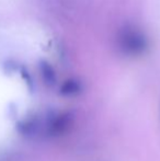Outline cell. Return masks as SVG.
<instances>
[{
	"label": "cell",
	"mask_w": 160,
	"mask_h": 161,
	"mask_svg": "<svg viewBox=\"0 0 160 161\" xmlns=\"http://www.w3.org/2000/svg\"><path fill=\"white\" fill-rule=\"evenodd\" d=\"M14 111V105L11 102L7 103L0 102V144L3 142L12 127L13 122L17 116V112Z\"/></svg>",
	"instance_id": "cell-2"
},
{
	"label": "cell",
	"mask_w": 160,
	"mask_h": 161,
	"mask_svg": "<svg viewBox=\"0 0 160 161\" xmlns=\"http://www.w3.org/2000/svg\"><path fill=\"white\" fill-rule=\"evenodd\" d=\"M41 70H42L43 75H44V77L47 80H52V79L54 78V71L48 63H46V62L41 63Z\"/></svg>",
	"instance_id": "cell-3"
},
{
	"label": "cell",
	"mask_w": 160,
	"mask_h": 161,
	"mask_svg": "<svg viewBox=\"0 0 160 161\" xmlns=\"http://www.w3.org/2000/svg\"><path fill=\"white\" fill-rule=\"evenodd\" d=\"M120 46L130 54L141 53L147 46V40L143 32L134 28H125L120 34Z\"/></svg>",
	"instance_id": "cell-1"
}]
</instances>
